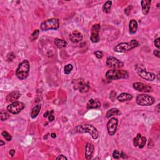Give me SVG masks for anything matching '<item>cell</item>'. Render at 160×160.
Returning a JSON list of instances; mask_svg holds the SVG:
<instances>
[{
	"mask_svg": "<svg viewBox=\"0 0 160 160\" xmlns=\"http://www.w3.org/2000/svg\"><path fill=\"white\" fill-rule=\"evenodd\" d=\"M30 70V62L27 59L22 61L18 65L15 71V75L20 80H23L28 76Z\"/></svg>",
	"mask_w": 160,
	"mask_h": 160,
	"instance_id": "6da1fadb",
	"label": "cell"
},
{
	"mask_svg": "<svg viewBox=\"0 0 160 160\" xmlns=\"http://www.w3.org/2000/svg\"><path fill=\"white\" fill-rule=\"evenodd\" d=\"M75 131H76V132L79 133H89L94 140L98 139L99 136L98 130L92 124H85L78 125L75 128Z\"/></svg>",
	"mask_w": 160,
	"mask_h": 160,
	"instance_id": "7a4b0ae2",
	"label": "cell"
},
{
	"mask_svg": "<svg viewBox=\"0 0 160 160\" xmlns=\"http://www.w3.org/2000/svg\"><path fill=\"white\" fill-rule=\"evenodd\" d=\"M140 46L136 40H132L128 43H121L114 47V51L117 53H126Z\"/></svg>",
	"mask_w": 160,
	"mask_h": 160,
	"instance_id": "3957f363",
	"label": "cell"
},
{
	"mask_svg": "<svg viewBox=\"0 0 160 160\" xmlns=\"http://www.w3.org/2000/svg\"><path fill=\"white\" fill-rule=\"evenodd\" d=\"M106 78L110 80H117L120 79H126L129 76V73L124 70H110L105 74Z\"/></svg>",
	"mask_w": 160,
	"mask_h": 160,
	"instance_id": "277c9868",
	"label": "cell"
},
{
	"mask_svg": "<svg viewBox=\"0 0 160 160\" xmlns=\"http://www.w3.org/2000/svg\"><path fill=\"white\" fill-rule=\"evenodd\" d=\"M134 70L140 77L145 80L152 81L156 78V75L151 72L146 71V68L142 64L136 65L134 67Z\"/></svg>",
	"mask_w": 160,
	"mask_h": 160,
	"instance_id": "5b68a950",
	"label": "cell"
},
{
	"mask_svg": "<svg viewBox=\"0 0 160 160\" xmlns=\"http://www.w3.org/2000/svg\"><path fill=\"white\" fill-rule=\"evenodd\" d=\"M59 26V21L57 18H51L43 22L41 24L40 28L42 31L56 30Z\"/></svg>",
	"mask_w": 160,
	"mask_h": 160,
	"instance_id": "8992f818",
	"label": "cell"
},
{
	"mask_svg": "<svg viewBox=\"0 0 160 160\" xmlns=\"http://www.w3.org/2000/svg\"><path fill=\"white\" fill-rule=\"evenodd\" d=\"M136 103L140 106H148L153 105L155 102V99L153 96L145 95V94H140L136 96Z\"/></svg>",
	"mask_w": 160,
	"mask_h": 160,
	"instance_id": "52a82bcc",
	"label": "cell"
},
{
	"mask_svg": "<svg viewBox=\"0 0 160 160\" xmlns=\"http://www.w3.org/2000/svg\"><path fill=\"white\" fill-rule=\"evenodd\" d=\"M24 107L25 105L23 103L20 101H15L7 106V110L11 114L16 115L20 113L24 108Z\"/></svg>",
	"mask_w": 160,
	"mask_h": 160,
	"instance_id": "ba28073f",
	"label": "cell"
},
{
	"mask_svg": "<svg viewBox=\"0 0 160 160\" xmlns=\"http://www.w3.org/2000/svg\"><path fill=\"white\" fill-rule=\"evenodd\" d=\"M106 64L108 67L112 68H121L123 67L124 65L123 62L113 56H109L107 58Z\"/></svg>",
	"mask_w": 160,
	"mask_h": 160,
	"instance_id": "9c48e42d",
	"label": "cell"
},
{
	"mask_svg": "<svg viewBox=\"0 0 160 160\" xmlns=\"http://www.w3.org/2000/svg\"><path fill=\"white\" fill-rule=\"evenodd\" d=\"M74 82V90H78L81 93H86L89 92L90 87L83 80H76Z\"/></svg>",
	"mask_w": 160,
	"mask_h": 160,
	"instance_id": "30bf717a",
	"label": "cell"
},
{
	"mask_svg": "<svg viewBox=\"0 0 160 160\" xmlns=\"http://www.w3.org/2000/svg\"><path fill=\"white\" fill-rule=\"evenodd\" d=\"M118 123V119L116 118H112L108 121L107 123V130L108 134L110 136H113L117 132Z\"/></svg>",
	"mask_w": 160,
	"mask_h": 160,
	"instance_id": "8fae6325",
	"label": "cell"
},
{
	"mask_svg": "<svg viewBox=\"0 0 160 160\" xmlns=\"http://www.w3.org/2000/svg\"><path fill=\"white\" fill-rule=\"evenodd\" d=\"M100 29H101V26L99 24H95L92 26L90 40L94 43H96L99 41L100 38L99 36V33Z\"/></svg>",
	"mask_w": 160,
	"mask_h": 160,
	"instance_id": "7c38bea8",
	"label": "cell"
},
{
	"mask_svg": "<svg viewBox=\"0 0 160 160\" xmlns=\"http://www.w3.org/2000/svg\"><path fill=\"white\" fill-rule=\"evenodd\" d=\"M133 87L134 90L138 91V92L145 93H149L153 92V88L151 86L141 82H136L133 83Z\"/></svg>",
	"mask_w": 160,
	"mask_h": 160,
	"instance_id": "4fadbf2b",
	"label": "cell"
},
{
	"mask_svg": "<svg viewBox=\"0 0 160 160\" xmlns=\"http://www.w3.org/2000/svg\"><path fill=\"white\" fill-rule=\"evenodd\" d=\"M69 38L74 43L80 42L83 40V35L80 32L78 31H74L70 34Z\"/></svg>",
	"mask_w": 160,
	"mask_h": 160,
	"instance_id": "5bb4252c",
	"label": "cell"
},
{
	"mask_svg": "<svg viewBox=\"0 0 160 160\" xmlns=\"http://www.w3.org/2000/svg\"><path fill=\"white\" fill-rule=\"evenodd\" d=\"M21 95V94L19 91H14V92H12L8 94V96H6V100L8 102L13 103L16 101V100L20 98Z\"/></svg>",
	"mask_w": 160,
	"mask_h": 160,
	"instance_id": "9a60e30c",
	"label": "cell"
},
{
	"mask_svg": "<svg viewBox=\"0 0 160 160\" xmlns=\"http://www.w3.org/2000/svg\"><path fill=\"white\" fill-rule=\"evenodd\" d=\"M101 106V102L97 99H91L87 103L86 108L88 109H96Z\"/></svg>",
	"mask_w": 160,
	"mask_h": 160,
	"instance_id": "2e32d148",
	"label": "cell"
},
{
	"mask_svg": "<svg viewBox=\"0 0 160 160\" xmlns=\"http://www.w3.org/2000/svg\"><path fill=\"white\" fill-rule=\"evenodd\" d=\"M94 152V146L92 143H87L85 146V158L86 159H90L92 157Z\"/></svg>",
	"mask_w": 160,
	"mask_h": 160,
	"instance_id": "e0dca14e",
	"label": "cell"
},
{
	"mask_svg": "<svg viewBox=\"0 0 160 160\" xmlns=\"http://www.w3.org/2000/svg\"><path fill=\"white\" fill-rule=\"evenodd\" d=\"M151 1L150 0H143L141 1V5H142V13L144 15H147L148 14L150 9V5H151Z\"/></svg>",
	"mask_w": 160,
	"mask_h": 160,
	"instance_id": "ac0fdd59",
	"label": "cell"
},
{
	"mask_svg": "<svg viewBox=\"0 0 160 160\" xmlns=\"http://www.w3.org/2000/svg\"><path fill=\"white\" fill-rule=\"evenodd\" d=\"M133 99V96L129 93H121L117 97V99L120 102H124L127 101H130Z\"/></svg>",
	"mask_w": 160,
	"mask_h": 160,
	"instance_id": "d6986e66",
	"label": "cell"
},
{
	"mask_svg": "<svg viewBox=\"0 0 160 160\" xmlns=\"http://www.w3.org/2000/svg\"><path fill=\"white\" fill-rule=\"evenodd\" d=\"M138 30V23L137 21L133 19L129 23V32L131 34H134L136 33Z\"/></svg>",
	"mask_w": 160,
	"mask_h": 160,
	"instance_id": "ffe728a7",
	"label": "cell"
},
{
	"mask_svg": "<svg viewBox=\"0 0 160 160\" xmlns=\"http://www.w3.org/2000/svg\"><path fill=\"white\" fill-rule=\"evenodd\" d=\"M41 108V105H37L35 106H34L33 109H31V114H30L31 118L34 119L38 117V115H39L40 112Z\"/></svg>",
	"mask_w": 160,
	"mask_h": 160,
	"instance_id": "44dd1931",
	"label": "cell"
},
{
	"mask_svg": "<svg viewBox=\"0 0 160 160\" xmlns=\"http://www.w3.org/2000/svg\"><path fill=\"white\" fill-rule=\"evenodd\" d=\"M121 114V111L118 108H112L106 113V118H110L113 116H119Z\"/></svg>",
	"mask_w": 160,
	"mask_h": 160,
	"instance_id": "7402d4cb",
	"label": "cell"
},
{
	"mask_svg": "<svg viewBox=\"0 0 160 160\" xmlns=\"http://www.w3.org/2000/svg\"><path fill=\"white\" fill-rule=\"evenodd\" d=\"M54 42L56 46L59 49L65 48V47H66L67 45V42L66 41L59 38H56Z\"/></svg>",
	"mask_w": 160,
	"mask_h": 160,
	"instance_id": "603a6c76",
	"label": "cell"
},
{
	"mask_svg": "<svg viewBox=\"0 0 160 160\" xmlns=\"http://www.w3.org/2000/svg\"><path fill=\"white\" fill-rule=\"evenodd\" d=\"M112 6V1H107L103 6V11L105 13H109L110 12L111 8Z\"/></svg>",
	"mask_w": 160,
	"mask_h": 160,
	"instance_id": "cb8c5ba5",
	"label": "cell"
},
{
	"mask_svg": "<svg viewBox=\"0 0 160 160\" xmlns=\"http://www.w3.org/2000/svg\"><path fill=\"white\" fill-rule=\"evenodd\" d=\"M0 115H1V120L3 121L8 120L9 117V115L8 111H6V110H5V109H2Z\"/></svg>",
	"mask_w": 160,
	"mask_h": 160,
	"instance_id": "d4e9b609",
	"label": "cell"
},
{
	"mask_svg": "<svg viewBox=\"0 0 160 160\" xmlns=\"http://www.w3.org/2000/svg\"><path fill=\"white\" fill-rule=\"evenodd\" d=\"M73 67L71 64H68L67 65H66L64 68V73L66 74H70L72 70H73Z\"/></svg>",
	"mask_w": 160,
	"mask_h": 160,
	"instance_id": "484cf974",
	"label": "cell"
},
{
	"mask_svg": "<svg viewBox=\"0 0 160 160\" xmlns=\"http://www.w3.org/2000/svg\"><path fill=\"white\" fill-rule=\"evenodd\" d=\"M146 143V138L145 136H142L140 140V142L138 144V146L140 149H142L145 146Z\"/></svg>",
	"mask_w": 160,
	"mask_h": 160,
	"instance_id": "4316f807",
	"label": "cell"
},
{
	"mask_svg": "<svg viewBox=\"0 0 160 160\" xmlns=\"http://www.w3.org/2000/svg\"><path fill=\"white\" fill-rule=\"evenodd\" d=\"M40 33V31L38 30H36L33 31V33L31 34V35L30 36V40L33 41H35L38 38Z\"/></svg>",
	"mask_w": 160,
	"mask_h": 160,
	"instance_id": "83f0119b",
	"label": "cell"
},
{
	"mask_svg": "<svg viewBox=\"0 0 160 160\" xmlns=\"http://www.w3.org/2000/svg\"><path fill=\"white\" fill-rule=\"evenodd\" d=\"M2 136L3 138L8 142H10L12 140V136L10 134H9L6 131H4L2 132Z\"/></svg>",
	"mask_w": 160,
	"mask_h": 160,
	"instance_id": "f1b7e54d",
	"label": "cell"
},
{
	"mask_svg": "<svg viewBox=\"0 0 160 160\" xmlns=\"http://www.w3.org/2000/svg\"><path fill=\"white\" fill-rule=\"evenodd\" d=\"M141 137H142V134L139 133V134H138L137 136L133 139V145H134V146L136 147V146H138V144H139L140 140L141 138Z\"/></svg>",
	"mask_w": 160,
	"mask_h": 160,
	"instance_id": "f546056e",
	"label": "cell"
},
{
	"mask_svg": "<svg viewBox=\"0 0 160 160\" xmlns=\"http://www.w3.org/2000/svg\"><path fill=\"white\" fill-rule=\"evenodd\" d=\"M113 157L115 159H118L121 158V156H120V152L118 151V150H115L113 153Z\"/></svg>",
	"mask_w": 160,
	"mask_h": 160,
	"instance_id": "4dcf8cb0",
	"label": "cell"
},
{
	"mask_svg": "<svg viewBox=\"0 0 160 160\" xmlns=\"http://www.w3.org/2000/svg\"><path fill=\"white\" fill-rule=\"evenodd\" d=\"M94 54H95V55L96 56V58L98 59L102 58L103 56V53L101 51H96L95 53H94Z\"/></svg>",
	"mask_w": 160,
	"mask_h": 160,
	"instance_id": "1f68e13d",
	"label": "cell"
},
{
	"mask_svg": "<svg viewBox=\"0 0 160 160\" xmlns=\"http://www.w3.org/2000/svg\"><path fill=\"white\" fill-rule=\"evenodd\" d=\"M116 95H117V93L114 91H112L110 93V96H109V98L112 100V101H115V99L116 98Z\"/></svg>",
	"mask_w": 160,
	"mask_h": 160,
	"instance_id": "d6a6232c",
	"label": "cell"
},
{
	"mask_svg": "<svg viewBox=\"0 0 160 160\" xmlns=\"http://www.w3.org/2000/svg\"><path fill=\"white\" fill-rule=\"evenodd\" d=\"M53 111H51V112H50V114L49 115V117H48L49 122H52V121L55 120V117H54V115H53Z\"/></svg>",
	"mask_w": 160,
	"mask_h": 160,
	"instance_id": "836d02e7",
	"label": "cell"
},
{
	"mask_svg": "<svg viewBox=\"0 0 160 160\" xmlns=\"http://www.w3.org/2000/svg\"><path fill=\"white\" fill-rule=\"evenodd\" d=\"M14 58H15V55L13 53H9V54H8V59L9 61H13L14 59Z\"/></svg>",
	"mask_w": 160,
	"mask_h": 160,
	"instance_id": "e575fe53",
	"label": "cell"
},
{
	"mask_svg": "<svg viewBox=\"0 0 160 160\" xmlns=\"http://www.w3.org/2000/svg\"><path fill=\"white\" fill-rule=\"evenodd\" d=\"M132 9V6H128V7H127L126 9H124V13H126V15L128 16H129L130 13V12H131V9Z\"/></svg>",
	"mask_w": 160,
	"mask_h": 160,
	"instance_id": "d590c367",
	"label": "cell"
},
{
	"mask_svg": "<svg viewBox=\"0 0 160 160\" xmlns=\"http://www.w3.org/2000/svg\"><path fill=\"white\" fill-rule=\"evenodd\" d=\"M159 38H156L155 40V42H154V44H155V46L158 49H159Z\"/></svg>",
	"mask_w": 160,
	"mask_h": 160,
	"instance_id": "8d00e7d4",
	"label": "cell"
},
{
	"mask_svg": "<svg viewBox=\"0 0 160 160\" xmlns=\"http://www.w3.org/2000/svg\"><path fill=\"white\" fill-rule=\"evenodd\" d=\"M153 54H154L156 56H157L158 58L160 57V51L158 49L154 50V51H153Z\"/></svg>",
	"mask_w": 160,
	"mask_h": 160,
	"instance_id": "74e56055",
	"label": "cell"
},
{
	"mask_svg": "<svg viewBox=\"0 0 160 160\" xmlns=\"http://www.w3.org/2000/svg\"><path fill=\"white\" fill-rule=\"evenodd\" d=\"M56 159H66V160H67V158L65 156H64L63 155H59L57 158H56Z\"/></svg>",
	"mask_w": 160,
	"mask_h": 160,
	"instance_id": "f35d334b",
	"label": "cell"
},
{
	"mask_svg": "<svg viewBox=\"0 0 160 160\" xmlns=\"http://www.w3.org/2000/svg\"><path fill=\"white\" fill-rule=\"evenodd\" d=\"M9 154H10L11 157H13L14 155H15V150L13 149H11L10 151H9Z\"/></svg>",
	"mask_w": 160,
	"mask_h": 160,
	"instance_id": "ab89813d",
	"label": "cell"
},
{
	"mask_svg": "<svg viewBox=\"0 0 160 160\" xmlns=\"http://www.w3.org/2000/svg\"><path fill=\"white\" fill-rule=\"evenodd\" d=\"M49 114H50V113H49V111H47L46 113H44V115H43V117H45V118H46V117H49Z\"/></svg>",
	"mask_w": 160,
	"mask_h": 160,
	"instance_id": "60d3db41",
	"label": "cell"
},
{
	"mask_svg": "<svg viewBox=\"0 0 160 160\" xmlns=\"http://www.w3.org/2000/svg\"><path fill=\"white\" fill-rule=\"evenodd\" d=\"M120 156H121V157L123 158H125V157H126V155H125L123 152L120 153Z\"/></svg>",
	"mask_w": 160,
	"mask_h": 160,
	"instance_id": "b9f144b4",
	"label": "cell"
},
{
	"mask_svg": "<svg viewBox=\"0 0 160 160\" xmlns=\"http://www.w3.org/2000/svg\"><path fill=\"white\" fill-rule=\"evenodd\" d=\"M51 137L53 138H56V134L54 133H53L51 134Z\"/></svg>",
	"mask_w": 160,
	"mask_h": 160,
	"instance_id": "7bdbcfd3",
	"label": "cell"
},
{
	"mask_svg": "<svg viewBox=\"0 0 160 160\" xmlns=\"http://www.w3.org/2000/svg\"><path fill=\"white\" fill-rule=\"evenodd\" d=\"M5 145V142H3V140H0V146H3Z\"/></svg>",
	"mask_w": 160,
	"mask_h": 160,
	"instance_id": "ee69618b",
	"label": "cell"
}]
</instances>
